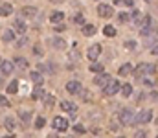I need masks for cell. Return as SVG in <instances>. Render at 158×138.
Instances as JSON below:
<instances>
[{
  "label": "cell",
  "instance_id": "obj_1",
  "mask_svg": "<svg viewBox=\"0 0 158 138\" xmlns=\"http://www.w3.org/2000/svg\"><path fill=\"white\" fill-rule=\"evenodd\" d=\"M156 72V66L155 65H149V63H142V65H138L136 68H132V74L136 76V77H142V76H145V74H155Z\"/></svg>",
  "mask_w": 158,
  "mask_h": 138
},
{
  "label": "cell",
  "instance_id": "obj_2",
  "mask_svg": "<svg viewBox=\"0 0 158 138\" xmlns=\"http://www.w3.org/2000/svg\"><path fill=\"white\" fill-rule=\"evenodd\" d=\"M134 120H136V116H134V112H132L131 109H123V111L119 112V123H121V125H132Z\"/></svg>",
  "mask_w": 158,
  "mask_h": 138
},
{
  "label": "cell",
  "instance_id": "obj_3",
  "mask_svg": "<svg viewBox=\"0 0 158 138\" xmlns=\"http://www.w3.org/2000/svg\"><path fill=\"white\" fill-rule=\"evenodd\" d=\"M116 92H119V81H116V79H110V81L103 87V94H105V96H114Z\"/></svg>",
  "mask_w": 158,
  "mask_h": 138
},
{
  "label": "cell",
  "instance_id": "obj_4",
  "mask_svg": "<svg viewBox=\"0 0 158 138\" xmlns=\"http://www.w3.org/2000/svg\"><path fill=\"white\" fill-rule=\"evenodd\" d=\"M98 13H99V17H103V19H110V17L114 15V9H112L110 6H107V4H99V6H98Z\"/></svg>",
  "mask_w": 158,
  "mask_h": 138
},
{
  "label": "cell",
  "instance_id": "obj_5",
  "mask_svg": "<svg viewBox=\"0 0 158 138\" xmlns=\"http://www.w3.org/2000/svg\"><path fill=\"white\" fill-rule=\"evenodd\" d=\"M53 127H55L57 131H66V129H68V120L63 118V116H55V118H53Z\"/></svg>",
  "mask_w": 158,
  "mask_h": 138
},
{
  "label": "cell",
  "instance_id": "obj_6",
  "mask_svg": "<svg viewBox=\"0 0 158 138\" xmlns=\"http://www.w3.org/2000/svg\"><path fill=\"white\" fill-rule=\"evenodd\" d=\"M99 53H101V44H92L88 48V52H86V55H88L90 61H96L99 57Z\"/></svg>",
  "mask_w": 158,
  "mask_h": 138
},
{
  "label": "cell",
  "instance_id": "obj_7",
  "mask_svg": "<svg viewBox=\"0 0 158 138\" xmlns=\"http://www.w3.org/2000/svg\"><path fill=\"white\" fill-rule=\"evenodd\" d=\"M151 120H153V112H151V111H147V109H145V111H142V112L136 116V122H140V123H149Z\"/></svg>",
  "mask_w": 158,
  "mask_h": 138
},
{
  "label": "cell",
  "instance_id": "obj_8",
  "mask_svg": "<svg viewBox=\"0 0 158 138\" xmlns=\"http://www.w3.org/2000/svg\"><path fill=\"white\" fill-rule=\"evenodd\" d=\"M64 89H66V92H70V94H79V92L83 90V87H81L79 81H68Z\"/></svg>",
  "mask_w": 158,
  "mask_h": 138
},
{
  "label": "cell",
  "instance_id": "obj_9",
  "mask_svg": "<svg viewBox=\"0 0 158 138\" xmlns=\"http://www.w3.org/2000/svg\"><path fill=\"white\" fill-rule=\"evenodd\" d=\"M0 70H2V76H9V74L13 72V63H11V61L0 63Z\"/></svg>",
  "mask_w": 158,
  "mask_h": 138
},
{
  "label": "cell",
  "instance_id": "obj_10",
  "mask_svg": "<svg viewBox=\"0 0 158 138\" xmlns=\"http://www.w3.org/2000/svg\"><path fill=\"white\" fill-rule=\"evenodd\" d=\"M109 81H110V76H109V74H105V72H103V74H99V76L94 79V83H96V85H101V87H105Z\"/></svg>",
  "mask_w": 158,
  "mask_h": 138
},
{
  "label": "cell",
  "instance_id": "obj_11",
  "mask_svg": "<svg viewBox=\"0 0 158 138\" xmlns=\"http://www.w3.org/2000/svg\"><path fill=\"white\" fill-rule=\"evenodd\" d=\"M20 13H22L24 17H35V15H37V7H33V6H24Z\"/></svg>",
  "mask_w": 158,
  "mask_h": 138
},
{
  "label": "cell",
  "instance_id": "obj_12",
  "mask_svg": "<svg viewBox=\"0 0 158 138\" xmlns=\"http://www.w3.org/2000/svg\"><path fill=\"white\" fill-rule=\"evenodd\" d=\"M50 20H52L53 24L63 22V20H64V13H63V11H53V13H52V17H50Z\"/></svg>",
  "mask_w": 158,
  "mask_h": 138
},
{
  "label": "cell",
  "instance_id": "obj_13",
  "mask_svg": "<svg viewBox=\"0 0 158 138\" xmlns=\"http://www.w3.org/2000/svg\"><path fill=\"white\" fill-rule=\"evenodd\" d=\"M59 107H61L64 112H74V111L77 109V107H76L72 101H61V105H59Z\"/></svg>",
  "mask_w": 158,
  "mask_h": 138
},
{
  "label": "cell",
  "instance_id": "obj_14",
  "mask_svg": "<svg viewBox=\"0 0 158 138\" xmlns=\"http://www.w3.org/2000/svg\"><path fill=\"white\" fill-rule=\"evenodd\" d=\"M96 33V26L94 24H85L83 26V35L85 37H90V35H94Z\"/></svg>",
  "mask_w": 158,
  "mask_h": 138
},
{
  "label": "cell",
  "instance_id": "obj_15",
  "mask_svg": "<svg viewBox=\"0 0 158 138\" xmlns=\"http://www.w3.org/2000/svg\"><path fill=\"white\" fill-rule=\"evenodd\" d=\"M119 76H131L132 74V65H129V63H125L123 66H119Z\"/></svg>",
  "mask_w": 158,
  "mask_h": 138
},
{
  "label": "cell",
  "instance_id": "obj_16",
  "mask_svg": "<svg viewBox=\"0 0 158 138\" xmlns=\"http://www.w3.org/2000/svg\"><path fill=\"white\" fill-rule=\"evenodd\" d=\"M15 30H17V33H19V35H24V33H26V24H24L22 20H19V19H17V20H15Z\"/></svg>",
  "mask_w": 158,
  "mask_h": 138
},
{
  "label": "cell",
  "instance_id": "obj_17",
  "mask_svg": "<svg viewBox=\"0 0 158 138\" xmlns=\"http://www.w3.org/2000/svg\"><path fill=\"white\" fill-rule=\"evenodd\" d=\"M44 96H46V92H44L42 87H35L33 92H31V98H33V99H39V98H44Z\"/></svg>",
  "mask_w": 158,
  "mask_h": 138
},
{
  "label": "cell",
  "instance_id": "obj_18",
  "mask_svg": "<svg viewBox=\"0 0 158 138\" xmlns=\"http://www.w3.org/2000/svg\"><path fill=\"white\" fill-rule=\"evenodd\" d=\"M2 41H4V43H11V41H15V31L6 30V31H4V35H2Z\"/></svg>",
  "mask_w": 158,
  "mask_h": 138
},
{
  "label": "cell",
  "instance_id": "obj_19",
  "mask_svg": "<svg viewBox=\"0 0 158 138\" xmlns=\"http://www.w3.org/2000/svg\"><path fill=\"white\" fill-rule=\"evenodd\" d=\"M11 11H13L11 4H4V6H0V17H7V15H11Z\"/></svg>",
  "mask_w": 158,
  "mask_h": 138
},
{
  "label": "cell",
  "instance_id": "obj_20",
  "mask_svg": "<svg viewBox=\"0 0 158 138\" xmlns=\"http://www.w3.org/2000/svg\"><path fill=\"white\" fill-rule=\"evenodd\" d=\"M31 81H33L37 87H40V85L44 83V77H42V74H39V72H33V74H31Z\"/></svg>",
  "mask_w": 158,
  "mask_h": 138
},
{
  "label": "cell",
  "instance_id": "obj_21",
  "mask_svg": "<svg viewBox=\"0 0 158 138\" xmlns=\"http://www.w3.org/2000/svg\"><path fill=\"white\" fill-rule=\"evenodd\" d=\"M4 125H6L7 131H13L15 125H17V122H15V118H4Z\"/></svg>",
  "mask_w": 158,
  "mask_h": 138
},
{
  "label": "cell",
  "instance_id": "obj_22",
  "mask_svg": "<svg viewBox=\"0 0 158 138\" xmlns=\"http://www.w3.org/2000/svg\"><path fill=\"white\" fill-rule=\"evenodd\" d=\"M103 33H105V37H116V28L114 26H105Z\"/></svg>",
  "mask_w": 158,
  "mask_h": 138
},
{
  "label": "cell",
  "instance_id": "obj_23",
  "mask_svg": "<svg viewBox=\"0 0 158 138\" xmlns=\"http://www.w3.org/2000/svg\"><path fill=\"white\" fill-rule=\"evenodd\" d=\"M90 72L103 74V65H101V63H92V65H90Z\"/></svg>",
  "mask_w": 158,
  "mask_h": 138
},
{
  "label": "cell",
  "instance_id": "obj_24",
  "mask_svg": "<svg viewBox=\"0 0 158 138\" xmlns=\"http://www.w3.org/2000/svg\"><path fill=\"white\" fill-rule=\"evenodd\" d=\"M119 90H121L123 96H131V94H132V87H131L129 83H125V85H119Z\"/></svg>",
  "mask_w": 158,
  "mask_h": 138
},
{
  "label": "cell",
  "instance_id": "obj_25",
  "mask_svg": "<svg viewBox=\"0 0 158 138\" xmlns=\"http://www.w3.org/2000/svg\"><path fill=\"white\" fill-rule=\"evenodd\" d=\"M52 44H53V48H57V50H64V48H66V43H64L63 39H53Z\"/></svg>",
  "mask_w": 158,
  "mask_h": 138
},
{
  "label": "cell",
  "instance_id": "obj_26",
  "mask_svg": "<svg viewBox=\"0 0 158 138\" xmlns=\"http://www.w3.org/2000/svg\"><path fill=\"white\" fill-rule=\"evenodd\" d=\"M17 90H19V81H11L7 85V92L9 94H17Z\"/></svg>",
  "mask_w": 158,
  "mask_h": 138
},
{
  "label": "cell",
  "instance_id": "obj_27",
  "mask_svg": "<svg viewBox=\"0 0 158 138\" xmlns=\"http://www.w3.org/2000/svg\"><path fill=\"white\" fill-rule=\"evenodd\" d=\"M17 61V66L19 68H28V61L24 59V57H19V59H15Z\"/></svg>",
  "mask_w": 158,
  "mask_h": 138
},
{
  "label": "cell",
  "instance_id": "obj_28",
  "mask_svg": "<svg viewBox=\"0 0 158 138\" xmlns=\"http://www.w3.org/2000/svg\"><path fill=\"white\" fill-rule=\"evenodd\" d=\"M74 22H76V24H79V26H85V15L77 13V15L74 17Z\"/></svg>",
  "mask_w": 158,
  "mask_h": 138
},
{
  "label": "cell",
  "instance_id": "obj_29",
  "mask_svg": "<svg viewBox=\"0 0 158 138\" xmlns=\"http://www.w3.org/2000/svg\"><path fill=\"white\" fill-rule=\"evenodd\" d=\"M53 103H55V98L53 96H44V105L46 107H52Z\"/></svg>",
  "mask_w": 158,
  "mask_h": 138
},
{
  "label": "cell",
  "instance_id": "obj_30",
  "mask_svg": "<svg viewBox=\"0 0 158 138\" xmlns=\"http://www.w3.org/2000/svg\"><path fill=\"white\" fill-rule=\"evenodd\" d=\"M19 116H20V120H22L24 123H28V122L31 120V114H30V112H20Z\"/></svg>",
  "mask_w": 158,
  "mask_h": 138
},
{
  "label": "cell",
  "instance_id": "obj_31",
  "mask_svg": "<svg viewBox=\"0 0 158 138\" xmlns=\"http://www.w3.org/2000/svg\"><path fill=\"white\" fill-rule=\"evenodd\" d=\"M28 43H30V41H28V37H20V39L17 41V46H19V48H24Z\"/></svg>",
  "mask_w": 158,
  "mask_h": 138
},
{
  "label": "cell",
  "instance_id": "obj_32",
  "mask_svg": "<svg viewBox=\"0 0 158 138\" xmlns=\"http://www.w3.org/2000/svg\"><path fill=\"white\" fill-rule=\"evenodd\" d=\"M74 133H76V135H85V127L79 125V123H76V125H74Z\"/></svg>",
  "mask_w": 158,
  "mask_h": 138
},
{
  "label": "cell",
  "instance_id": "obj_33",
  "mask_svg": "<svg viewBox=\"0 0 158 138\" xmlns=\"http://www.w3.org/2000/svg\"><path fill=\"white\" fill-rule=\"evenodd\" d=\"M44 123H46V120H44L42 116H39V118H37V122H35V127H37V129H42V127H44Z\"/></svg>",
  "mask_w": 158,
  "mask_h": 138
},
{
  "label": "cell",
  "instance_id": "obj_34",
  "mask_svg": "<svg viewBox=\"0 0 158 138\" xmlns=\"http://www.w3.org/2000/svg\"><path fill=\"white\" fill-rule=\"evenodd\" d=\"M0 107H9V99L6 96H0Z\"/></svg>",
  "mask_w": 158,
  "mask_h": 138
},
{
  "label": "cell",
  "instance_id": "obj_35",
  "mask_svg": "<svg viewBox=\"0 0 158 138\" xmlns=\"http://www.w3.org/2000/svg\"><path fill=\"white\" fill-rule=\"evenodd\" d=\"M118 20H119V22H127V20H129V15H127V13H119Z\"/></svg>",
  "mask_w": 158,
  "mask_h": 138
},
{
  "label": "cell",
  "instance_id": "obj_36",
  "mask_svg": "<svg viewBox=\"0 0 158 138\" xmlns=\"http://www.w3.org/2000/svg\"><path fill=\"white\" fill-rule=\"evenodd\" d=\"M70 57H72V61H76V59H79V52L74 48L72 52H70Z\"/></svg>",
  "mask_w": 158,
  "mask_h": 138
},
{
  "label": "cell",
  "instance_id": "obj_37",
  "mask_svg": "<svg viewBox=\"0 0 158 138\" xmlns=\"http://www.w3.org/2000/svg\"><path fill=\"white\" fill-rule=\"evenodd\" d=\"M134 138H147V133H145V131H138V133L134 135Z\"/></svg>",
  "mask_w": 158,
  "mask_h": 138
},
{
  "label": "cell",
  "instance_id": "obj_38",
  "mask_svg": "<svg viewBox=\"0 0 158 138\" xmlns=\"http://www.w3.org/2000/svg\"><path fill=\"white\" fill-rule=\"evenodd\" d=\"M123 4H125V6H129V7H131V6H132V4H134V2H132V0H123Z\"/></svg>",
  "mask_w": 158,
  "mask_h": 138
},
{
  "label": "cell",
  "instance_id": "obj_39",
  "mask_svg": "<svg viewBox=\"0 0 158 138\" xmlns=\"http://www.w3.org/2000/svg\"><path fill=\"white\" fill-rule=\"evenodd\" d=\"M55 31H64V24L63 26H55Z\"/></svg>",
  "mask_w": 158,
  "mask_h": 138
},
{
  "label": "cell",
  "instance_id": "obj_40",
  "mask_svg": "<svg viewBox=\"0 0 158 138\" xmlns=\"http://www.w3.org/2000/svg\"><path fill=\"white\" fill-rule=\"evenodd\" d=\"M125 46H127V48L131 50V48H134V43H131V41H129V43H127V44H125Z\"/></svg>",
  "mask_w": 158,
  "mask_h": 138
},
{
  "label": "cell",
  "instance_id": "obj_41",
  "mask_svg": "<svg viewBox=\"0 0 158 138\" xmlns=\"http://www.w3.org/2000/svg\"><path fill=\"white\" fill-rule=\"evenodd\" d=\"M2 138H17L15 135H6V136H2Z\"/></svg>",
  "mask_w": 158,
  "mask_h": 138
},
{
  "label": "cell",
  "instance_id": "obj_42",
  "mask_svg": "<svg viewBox=\"0 0 158 138\" xmlns=\"http://www.w3.org/2000/svg\"><path fill=\"white\" fill-rule=\"evenodd\" d=\"M48 138H57V136H55V135H50V136H48Z\"/></svg>",
  "mask_w": 158,
  "mask_h": 138
},
{
  "label": "cell",
  "instance_id": "obj_43",
  "mask_svg": "<svg viewBox=\"0 0 158 138\" xmlns=\"http://www.w3.org/2000/svg\"><path fill=\"white\" fill-rule=\"evenodd\" d=\"M0 85H2V77H0Z\"/></svg>",
  "mask_w": 158,
  "mask_h": 138
},
{
  "label": "cell",
  "instance_id": "obj_44",
  "mask_svg": "<svg viewBox=\"0 0 158 138\" xmlns=\"http://www.w3.org/2000/svg\"><path fill=\"white\" fill-rule=\"evenodd\" d=\"M121 138H123V136H121Z\"/></svg>",
  "mask_w": 158,
  "mask_h": 138
}]
</instances>
